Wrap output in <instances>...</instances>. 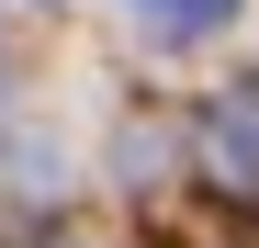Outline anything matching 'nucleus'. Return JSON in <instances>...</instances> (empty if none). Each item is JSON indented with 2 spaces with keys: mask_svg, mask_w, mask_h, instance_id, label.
<instances>
[{
  "mask_svg": "<svg viewBox=\"0 0 259 248\" xmlns=\"http://www.w3.org/2000/svg\"><path fill=\"white\" fill-rule=\"evenodd\" d=\"M34 248H113V237H91V226H46Z\"/></svg>",
  "mask_w": 259,
  "mask_h": 248,
  "instance_id": "nucleus-4",
  "label": "nucleus"
},
{
  "mask_svg": "<svg viewBox=\"0 0 259 248\" xmlns=\"http://www.w3.org/2000/svg\"><path fill=\"white\" fill-rule=\"evenodd\" d=\"M248 0H136V34L147 46H203V34H226Z\"/></svg>",
  "mask_w": 259,
  "mask_h": 248,
  "instance_id": "nucleus-3",
  "label": "nucleus"
},
{
  "mask_svg": "<svg viewBox=\"0 0 259 248\" xmlns=\"http://www.w3.org/2000/svg\"><path fill=\"white\" fill-rule=\"evenodd\" d=\"M214 248H259V203H248V215H237L226 237H214Z\"/></svg>",
  "mask_w": 259,
  "mask_h": 248,
  "instance_id": "nucleus-5",
  "label": "nucleus"
},
{
  "mask_svg": "<svg viewBox=\"0 0 259 248\" xmlns=\"http://www.w3.org/2000/svg\"><path fill=\"white\" fill-rule=\"evenodd\" d=\"M113 181H124V192H158V181H181V124H169V113H136V124L113 136Z\"/></svg>",
  "mask_w": 259,
  "mask_h": 248,
  "instance_id": "nucleus-2",
  "label": "nucleus"
},
{
  "mask_svg": "<svg viewBox=\"0 0 259 248\" xmlns=\"http://www.w3.org/2000/svg\"><path fill=\"white\" fill-rule=\"evenodd\" d=\"M181 170H203L226 203H259V91H226L181 124Z\"/></svg>",
  "mask_w": 259,
  "mask_h": 248,
  "instance_id": "nucleus-1",
  "label": "nucleus"
}]
</instances>
